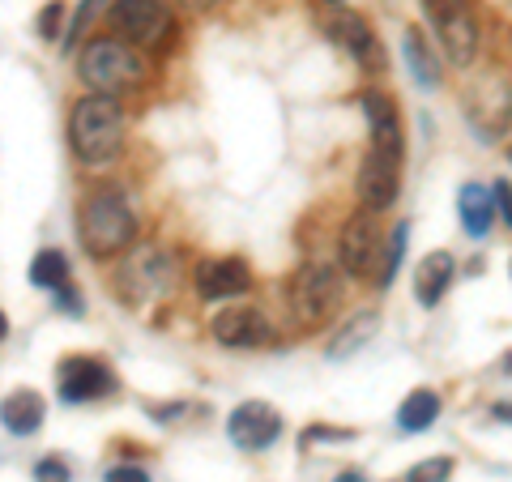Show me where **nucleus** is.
<instances>
[{"instance_id": "f257e3e1", "label": "nucleus", "mask_w": 512, "mask_h": 482, "mask_svg": "<svg viewBox=\"0 0 512 482\" xmlns=\"http://www.w3.org/2000/svg\"><path fill=\"white\" fill-rule=\"evenodd\" d=\"M69 146L90 167H103L124 146V107L111 94H86L69 111Z\"/></svg>"}, {"instance_id": "f03ea898", "label": "nucleus", "mask_w": 512, "mask_h": 482, "mask_svg": "<svg viewBox=\"0 0 512 482\" xmlns=\"http://www.w3.org/2000/svg\"><path fill=\"white\" fill-rule=\"evenodd\" d=\"M82 248L94 256V261H111L137 244V214L133 205L124 201V192L116 188H99L82 201Z\"/></svg>"}, {"instance_id": "7ed1b4c3", "label": "nucleus", "mask_w": 512, "mask_h": 482, "mask_svg": "<svg viewBox=\"0 0 512 482\" xmlns=\"http://www.w3.org/2000/svg\"><path fill=\"white\" fill-rule=\"evenodd\" d=\"M77 77H82L94 94H111V99H120V94L146 86L150 64L133 43L103 35V39H90L82 47V56H77Z\"/></svg>"}, {"instance_id": "20e7f679", "label": "nucleus", "mask_w": 512, "mask_h": 482, "mask_svg": "<svg viewBox=\"0 0 512 482\" xmlns=\"http://www.w3.org/2000/svg\"><path fill=\"white\" fill-rule=\"evenodd\" d=\"M338 303H342V273H338V265L312 261V265L295 269L291 286H286V312H291L295 329H303V333L320 329L333 312H338Z\"/></svg>"}, {"instance_id": "39448f33", "label": "nucleus", "mask_w": 512, "mask_h": 482, "mask_svg": "<svg viewBox=\"0 0 512 482\" xmlns=\"http://www.w3.org/2000/svg\"><path fill=\"white\" fill-rule=\"evenodd\" d=\"M111 26L133 47H158L175 35V18L167 0H116L111 5Z\"/></svg>"}, {"instance_id": "423d86ee", "label": "nucleus", "mask_w": 512, "mask_h": 482, "mask_svg": "<svg viewBox=\"0 0 512 482\" xmlns=\"http://www.w3.org/2000/svg\"><path fill=\"white\" fill-rule=\"evenodd\" d=\"M175 261L163 252V248H137L133 256L124 261V273H120V291L137 303H150V299H163L171 286H175Z\"/></svg>"}, {"instance_id": "0eeeda50", "label": "nucleus", "mask_w": 512, "mask_h": 482, "mask_svg": "<svg viewBox=\"0 0 512 482\" xmlns=\"http://www.w3.org/2000/svg\"><path fill=\"white\" fill-rule=\"evenodd\" d=\"M210 333L227 350H261L274 342V320L265 316V308H256V303H235V308H222L210 320Z\"/></svg>"}, {"instance_id": "6e6552de", "label": "nucleus", "mask_w": 512, "mask_h": 482, "mask_svg": "<svg viewBox=\"0 0 512 482\" xmlns=\"http://www.w3.org/2000/svg\"><path fill=\"white\" fill-rule=\"evenodd\" d=\"M380 244H384V231L372 210L363 214H350L346 227H342V239H338V261L350 278H367L376 273V261H380Z\"/></svg>"}, {"instance_id": "1a4fd4ad", "label": "nucleus", "mask_w": 512, "mask_h": 482, "mask_svg": "<svg viewBox=\"0 0 512 482\" xmlns=\"http://www.w3.org/2000/svg\"><path fill=\"white\" fill-rule=\"evenodd\" d=\"M397 167H402V158H389V154H376V150L363 154L359 175H355V192H359L363 210L384 214L397 201V192H402V171Z\"/></svg>"}, {"instance_id": "9d476101", "label": "nucleus", "mask_w": 512, "mask_h": 482, "mask_svg": "<svg viewBox=\"0 0 512 482\" xmlns=\"http://www.w3.org/2000/svg\"><path fill=\"white\" fill-rule=\"evenodd\" d=\"M325 35L338 43L342 52L359 64V69H367V73H380L384 69V47L376 39V30L367 26L359 13H346V9L329 13V18H325Z\"/></svg>"}, {"instance_id": "9b49d317", "label": "nucleus", "mask_w": 512, "mask_h": 482, "mask_svg": "<svg viewBox=\"0 0 512 482\" xmlns=\"http://www.w3.org/2000/svg\"><path fill=\"white\" fill-rule=\"evenodd\" d=\"M192 286L205 303H227L252 291V269L244 256H214V261H201L192 273Z\"/></svg>"}, {"instance_id": "f8f14e48", "label": "nucleus", "mask_w": 512, "mask_h": 482, "mask_svg": "<svg viewBox=\"0 0 512 482\" xmlns=\"http://www.w3.org/2000/svg\"><path fill=\"white\" fill-rule=\"evenodd\" d=\"M227 436L235 448H244V453H265V448L282 436V414L269 406V401H244V406L231 410Z\"/></svg>"}, {"instance_id": "ddd939ff", "label": "nucleus", "mask_w": 512, "mask_h": 482, "mask_svg": "<svg viewBox=\"0 0 512 482\" xmlns=\"http://www.w3.org/2000/svg\"><path fill=\"white\" fill-rule=\"evenodd\" d=\"M111 393H116V376H111V367L103 359L77 355L60 363V401L82 406V401H103Z\"/></svg>"}, {"instance_id": "4468645a", "label": "nucleus", "mask_w": 512, "mask_h": 482, "mask_svg": "<svg viewBox=\"0 0 512 482\" xmlns=\"http://www.w3.org/2000/svg\"><path fill=\"white\" fill-rule=\"evenodd\" d=\"M359 107H363V116H367V137H372V146H367V150L389 154V158H402V150H406V141H402V116H397V107H393L389 94L363 90L359 94Z\"/></svg>"}, {"instance_id": "2eb2a0df", "label": "nucleus", "mask_w": 512, "mask_h": 482, "mask_svg": "<svg viewBox=\"0 0 512 482\" xmlns=\"http://www.w3.org/2000/svg\"><path fill=\"white\" fill-rule=\"evenodd\" d=\"M431 26H436L440 35V47L444 56L457 64V69H466V64L474 60L478 52V22L470 9H440V13H427Z\"/></svg>"}, {"instance_id": "dca6fc26", "label": "nucleus", "mask_w": 512, "mask_h": 482, "mask_svg": "<svg viewBox=\"0 0 512 482\" xmlns=\"http://www.w3.org/2000/svg\"><path fill=\"white\" fill-rule=\"evenodd\" d=\"M453 278H457L453 252H427L419 261V273H414V295H419L423 308H436V303L448 295Z\"/></svg>"}, {"instance_id": "f3484780", "label": "nucleus", "mask_w": 512, "mask_h": 482, "mask_svg": "<svg viewBox=\"0 0 512 482\" xmlns=\"http://www.w3.org/2000/svg\"><path fill=\"white\" fill-rule=\"evenodd\" d=\"M43 419H47V401L35 389H18L0 401V423H5L9 436H35Z\"/></svg>"}, {"instance_id": "a211bd4d", "label": "nucleus", "mask_w": 512, "mask_h": 482, "mask_svg": "<svg viewBox=\"0 0 512 482\" xmlns=\"http://www.w3.org/2000/svg\"><path fill=\"white\" fill-rule=\"evenodd\" d=\"M440 393L436 389H414L402 406H397V427L406 431V436H419V431H427V427H436V419H440Z\"/></svg>"}, {"instance_id": "6ab92c4d", "label": "nucleus", "mask_w": 512, "mask_h": 482, "mask_svg": "<svg viewBox=\"0 0 512 482\" xmlns=\"http://www.w3.org/2000/svg\"><path fill=\"white\" fill-rule=\"evenodd\" d=\"M376 333H380V316H376V312H363V316H355V320H346V329L333 333V342L325 346V359H333V363L350 359L355 350H363L367 342H372Z\"/></svg>"}, {"instance_id": "aec40b11", "label": "nucleus", "mask_w": 512, "mask_h": 482, "mask_svg": "<svg viewBox=\"0 0 512 482\" xmlns=\"http://www.w3.org/2000/svg\"><path fill=\"white\" fill-rule=\"evenodd\" d=\"M457 214H461V227L470 231V239H483L495 222V210H491V192L483 184H466L457 192Z\"/></svg>"}, {"instance_id": "412c9836", "label": "nucleus", "mask_w": 512, "mask_h": 482, "mask_svg": "<svg viewBox=\"0 0 512 482\" xmlns=\"http://www.w3.org/2000/svg\"><path fill=\"white\" fill-rule=\"evenodd\" d=\"M402 56H406V64H410V77H414V82H419V86L436 90V86L444 82L440 60H436V52H431V47H427L423 30H406V39H402Z\"/></svg>"}, {"instance_id": "4be33fe9", "label": "nucleus", "mask_w": 512, "mask_h": 482, "mask_svg": "<svg viewBox=\"0 0 512 482\" xmlns=\"http://www.w3.org/2000/svg\"><path fill=\"white\" fill-rule=\"evenodd\" d=\"M30 286H39V291H56V286L73 282L69 278V256H64L60 248H43L35 261H30Z\"/></svg>"}, {"instance_id": "5701e85b", "label": "nucleus", "mask_w": 512, "mask_h": 482, "mask_svg": "<svg viewBox=\"0 0 512 482\" xmlns=\"http://www.w3.org/2000/svg\"><path fill=\"white\" fill-rule=\"evenodd\" d=\"M406 239H410V222H397V231H393V235H384L380 261H376V282H380V286H389V282L397 278V269H402Z\"/></svg>"}, {"instance_id": "b1692460", "label": "nucleus", "mask_w": 512, "mask_h": 482, "mask_svg": "<svg viewBox=\"0 0 512 482\" xmlns=\"http://www.w3.org/2000/svg\"><path fill=\"white\" fill-rule=\"evenodd\" d=\"M453 474V457H431V461H419L414 470L406 474V482H444Z\"/></svg>"}, {"instance_id": "393cba45", "label": "nucleus", "mask_w": 512, "mask_h": 482, "mask_svg": "<svg viewBox=\"0 0 512 482\" xmlns=\"http://www.w3.org/2000/svg\"><path fill=\"white\" fill-rule=\"evenodd\" d=\"M299 440H303V448H312L320 440H325V444H350V440H355V431H350V427H308Z\"/></svg>"}, {"instance_id": "a878e982", "label": "nucleus", "mask_w": 512, "mask_h": 482, "mask_svg": "<svg viewBox=\"0 0 512 482\" xmlns=\"http://www.w3.org/2000/svg\"><path fill=\"white\" fill-rule=\"evenodd\" d=\"M35 482H73V470L60 457H43L35 465Z\"/></svg>"}, {"instance_id": "bb28decb", "label": "nucleus", "mask_w": 512, "mask_h": 482, "mask_svg": "<svg viewBox=\"0 0 512 482\" xmlns=\"http://www.w3.org/2000/svg\"><path fill=\"white\" fill-rule=\"evenodd\" d=\"M52 299H56V308H60L64 316H82V312H86V308H82V295H77V286H73V282L56 286Z\"/></svg>"}, {"instance_id": "cd10ccee", "label": "nucleus", "mask_w": 512, "mask_h": 482, "mask_svg": "<svg viewBox=\"0 0 512 482\" xmlns=\"http://www.w3.org/2000/svg\"><path fill=\"white\" fill-rule=\"evenodd\" d=\"M60 22H64V5H60V0H52V5L39 13V35L43 39H56L60 35Z\"/></svg>"}, {"instance_id": "c85d7f7f", "label": "nucleus", "mask_w": 512, "mask_h": 482, "mask_svg": "<svg viewBox=\"0 0 512 482\" xmlns=\"http://www.w3.org/2000/svg\"><path fill=\"white\" fill-rule=\"evenodd\" d=\"M94 9H99V0H82V9H77V18H73V26H69V39H64V47H73L77 39L86 35V22L94 18Z\"/></svg>"}, {"instance_id": "c756f323", "label": "nucleus", "mask_w": 512, "mask_h": 482, "mask_svg": "<svg viewBox=\"0 0 512 482\" xmlns=\"http://www.w3.org/2000/svg\"><path fill=\"white\" fill-rule=\"evenodd\" d=\"M103 482H150V474L141 470V465H111Z\"/></svg>"}, {"instance_id": "7c9ffc66", "label": "nucleus", "mask_w": 512, "mask_h": 482, "mask_svg": "<svg viewBox=\"0 0 512 482\" xmlns=\"http://www.w3.org/2000/svg\"><path fill=\"white\" fill-rule=\"evenodd\" d=\"M491 210L508 222V214H512L508 210V180H495V188H491Z\"/></svg>"}, {"instance_id": "2f4dec72", "label": "nucleus", "mask_w": 512, "mask_h": 482, "mask_svg": "<svg viewBox=\"0 0 512 482\" xmlns=\"http://www.w3.org/2000/svg\"><path fill=\"white\" fill-rule=\"evenodd\" d=\"M184 410H188L184 401H175V406H150V419H154V423H171V419H180Z\"/></svg>"}, {"instance_id": "473e14b6", "label": "nucleus", "mask_w": 512, "mask_h": 482, "mask_svg": "<svg viewBox=\"0 0 512 482\" xmlns=\"http://www.w3.org/2000/svg\"><path fill=\"white\" fill-rule=\"evenodd\" d=\"M427 13H440V9H470V0H423Z\"/></svg>"}, {"instance_id": "72a5a7b5", "label": "nucleus", "mask_w": 512, "mask_h": 482, "mask_svg": "<svg viewBox=\"0 0 512 482\" xmlns=\"http://www.w3.org/2000/svg\"><path fill=\"white\" fill-rule=\"evenodd\" d=\"M333 482H372V478H367V474H359V470H346V474H338Z\"/></svg>"}, {"instance_id": "f704fd0d", "label": "nucleus", "mask_w": 512, "mask_h": 482, "mask_svg": "<svg viewBox=\"0 0 512 482\" xmlns=\"http://www.w3.org/2000/svg\"><path fill=\"white\" fill-rule=\"evenodd\" d=\"M5 337H9V320L0 316V342H5Z\"/></svg>"}, {"instance_id": "c9c22d12", "label": "nucleus", "mask_w": 512, "mask_h": 482, "mask_svg": "<svg viewBox=\"0 0 512 482\" xmlns=\"http://www.w3.org/2000/svg\"><path fill=\"white\" fill-rule=\"evenodd\" d=\"M188 5H197V9H210V5H214V0H188Z\"/></svg>"}, {"instance_id": "e433bc0d", "label": "nucleus", "mask_w": 512, "mask_h": 482, "mask_svg": "<svg viewBox=\"0 0 512 482\" xmlns=\"http://www.w3.org/2000/svg\"><path fill=\"white\" fill-rule=\"evenodd\" d=\"M325 5H342V0H325Z\"/></svg>"}]
</instances>
